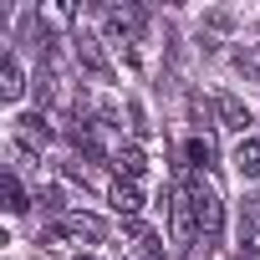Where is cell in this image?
I'll return each instance as SVG.
<instances>
[{"label": "cell", "mask_w": 260, "mask_h": 260, "mask_svg": "<svg viewBox=\"0 0 260 260\" xmlns=\"http://www.w3.org/2000/svg\"><path fill=\"white\" fill-rule=\"evenodd\" d=\"M112 169H117V179H138V174H143V153H138L133 143H122V148L112 153Z\"/></svg>", "instance_id": "8fae6325"}, {"label": "cell", "mask_w": 260, "mask_h": 260, "mask_svg": "<svg viewBox=\"0 0 260 260\" xmlns=\"http://www.w3.org/2000/svg\"><path fill=\"white\" fill-rule=\"evenodd\" d=\"M21 92H26V72H21V61L6 56V67H0V97H6V102H21Z\"/></svg>", "instance_id": "9c48e42d"}, {"label": "cell", "mask_w": 260, "mask_h": 260, "mask_svg": "<svg viewBox=\"0 0 260 260\" xmlns=\"http://www.w3.org/2000/svg\"><path fill=\"white\" fill-rule=\"evenodd\" d=\"M214 158H219V153H214V138H209V133H204V138H189V164H194V169H214Z\"/></svg>", "instance_id": "7c38bea8"}, {"label": "cell", "mask_w": 260, "mask_h": 260, "mask_svg": "<svg viewBox=\"0 0 260 260\" xmlns=\"http://www.w3.org/2000/svg\"><path fill=\"white\" fill-rule=\"evenodd\" d=\"M240 61H245V67H250L255 77H260V41H255V51H250V56H240Z\"/></svg>", "instance_id": "2e32d148"}, {"label": "cell", "mask_w": 260, "mask_h": 260, "mask_svg": "<svg viewBox=\"0 0 260 260\" xmlns=\"http://www.w3.org/2000/svg\"><path fill=\"white\" fill-rule=\"evenodd\" d=\"M235 169H240V179H255V174H260V138H240Z\"/></svg>", "instance_id": "30bf717a"}, {"label": "cell", "mask_w": 260, "mask_h": 260, "mask_svg": "<svg viewBox=\"0 0 260 260\" xmlns=\"http://www.w3.org/2000/svg\"><path fill=\"white\" fill-rule=\"evenodd\" d=\"M189 189V199H194V224H199V235H204V245H214L219 240V230H224V204H219V194L209 189V184H184Z\"/></svg>", "instance_id": "6da1fadb"}, {"label": "cell", "mask_w": 260, "mask_h": 260, "mask_svg": "<svg viewBox=\"0 0 260 260\" xmlns=\"http://www.w3.org/2000/svg\"><path fill=\"white\" fill-rule=\"evenodd\" d=\"M169 214H174V240L184 245L199 224H194V199H189V189H174L169 194Z\"/></svg>", "instance_id": "5b68a950"}, {"label": "cell", "mask_w": 260, "mask_h": 260, "mask_svg": "<svg viewBox=\"0 0 260 260\" xmlns=\"http://www.w3.org/2000/svg\"><path fill=\"white\" fill-rule=\"evenodd\" d=\"M138 260H158V235H138Z\"/></svg>", "instance_id": "5bb4252c"}, {"label": "cell", "mask_w": 260, "mask_h": 260, "mask_svg": "<svg viewBox=\"0 0 260 260\" xmlns=\"http://www.w3.org/2000/svg\"><path fill=\"white\" fill-rule=\"evenodd\" d=\"M77 56H82V67H87L92 77H102V82L112 77V67H107V56L97 51V36H77Z\"/></svg>", "instance_id": "ba28073f"}, {"label": "cell", "mask_w": 260, "mask_h": 260, "mask_svg": "<svg viewBox=\"0 0 260 260\" xmlns=\"http://www.w3.org/2000/svg\"><path fill=\"white\" fill-rule=\"evenodd\" d=\"M127 112H133V133H148V117H143V107L133 102V107H127Z\"/></svg>", "instance_id": "9a60e30c"}, {"label": "cell", "mask_w": 260, "mask_h": 260, "mask_svg": "<svg viewBox=\"0 0 260 260\" xmlns=\"http://www.w3.org/2000/svg\"><path fill=\"white\" fill-rule=\"evenodd\" d=\"M102 26H107V41L112 46H127V41H138V31H143V11L138 6H107L102 11Z\"/></svg>", "instance_id": "7a4b0ae2"}, {"label": "cell", "mask_w": 260, "mask_h": 260, "mask_svg": "<svg viewBox=\"0 0 260 260\" xmlns=\"http://www.w3.org/2000/svg\"><path fill=\"white\" fill-rule=\"evenodd\" d=\"M214 112H219V127H235V133L250 127V107H245L235 92H219V97H214Z\"/></svg>", "instance_id": "8992f818"}, {"label": "cell", "mask_w": 260, "mask_h": 260, "mask_svg": "<svg viewBox=\"0 0 260 260\" xmlns=\"http://www.w3.org/2000/svg\"><path fill=\"white\" fill-rule=\"evenodd\" d=\"M82 260H92V255H82Z\"/></svg>", "instance_id": "e0dca14e"}, {"label": "cell", "mask_w": 260, "mask_h": 260, "mask_svg": "<svg viewBox=\"0 0 260 260\" xmlns=\"http://www.w3.org/2000/svg\"><path fill=\"white\" fill-rule=\"evenodd\" d=\"M11 133H16V143H21V148H31V153H41V148L51 143V127H46V117H41V112L16 117V122H11Z\"/></svg>", "instance_id": "277c9868"}, {"label": "cell", "mask_w": 260, "mask_h": 260, "mask_svg": "<svg viewBox=\"0 0 260 260\" xmlns=\"http://www.w3.org/2000/svg\"><path fill=\"white\" fill-rule=\"evenodd\" d=\"M0 189H6V209H11V214H26V209H31V204H26V189H21V179H16V174L0 179Z\"/></svg>", "instance_id": "4fadbf2b"}, {"label": "cell", "mask_w": 260, "mask_h": 260, "mask_svg": "<svg viewBox=\"0 0 260 260\" xmlns=\"http://www.w3.org/2000/svg\"><path fill=\"white\" fill-rule=\"evenodd\" d=\"M46 240H56V245L61 240H102V219H92V214H61Z\"/></svg>", "instance_id": "3957f363"}, {"label": "cell", "mask_w": 260, "mask_h": 260, "mask_svg": "<svg viewBox=\"0 0 260 260\" xmlns=\"http://www.w3.org/2000/svg\"><path fill=\"white\" fill-rule=\"evenodd\" d=\"M107 199H112V209H117L122 219H133V214L143 209V194H138V179H117Z\"/></svg>", "instance_id": "52a82bcc"}]
</instances>
